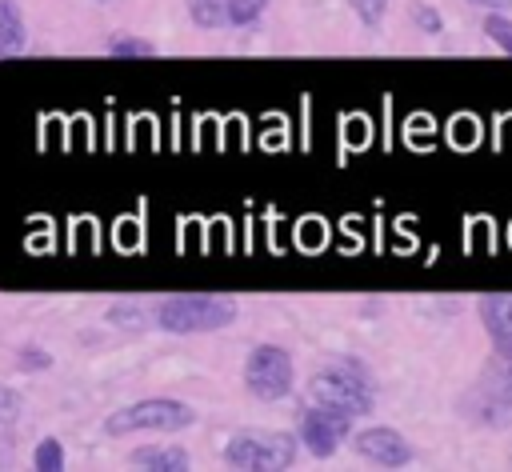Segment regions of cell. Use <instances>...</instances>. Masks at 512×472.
<instances>
[{"label": "cell", "mask_w": 512, "mask_h": 472, "mask_svg": "<svg viewBox=\"0 0 512 472\" xmlns=\"http://www.w3.org/2000/svg\"><path fill=\"white\" fill-rule=\"evenodd\" d=\"M108 320L112 324H120V328H140L144 320H140V304L136 300H116L112 308H108Z\"/></svg>", "instance_id": "19"}, {"label": "cell", "mask_w": 512, "mask_h": 472, "mask_svg": "<svg viewBox=\"0 0 512 472\" xmlns=\"http://www.w3.org/2000/svg\"><path fill=\"white\" fill-rule=\"evenodd\" d=\"M236 312L240 308L232 296H212V292H176V296H160L152 304V320L176 336L220 332L236 320Z\"/></svg>", "instance_id": "3"}, {"label": "cell", "mask_w": 512, "mask_h": 472, "mask_svg": "<svg viewBox=\"0 0 512 472\" xmlns=\"http://www.w3.org/2000/svg\"><path fill=\"white\" fill-rule=\"evenodd\" d=\"M188 16L200 28H220L228 24V0H188Z\"/></svg>", "instance_id": "13"}, {"label": "cell", "mask_w": 512, "mask_h": 472, "mask_svg": "<svg viewBox=\"0 0 512 472\" xmlns=\"http://www.w3.org/2000/svg\"><path fill=\"white\" fill-rule=\"evenodd\" d=\"M96 4H112V0H96Z\"/></svg>", "instance_id": "23"}, {"label": "cell", "mask_w": 512, "mask_h": 472, "mask_svg": "<svg viewBox=\"0 0 512 472\" xmlns=\"http://www.w3.org/2000/svg\"><path fill=\"white\" fill-rule=\"evenodd\" d=\"M308 396L320 404H336L352 416H368L376 408V376L356 356H332V360L312 368Z\"/></svg>", "instance_id": "2"}, {"label": "cell", "mask_w": 512, "mask_h": 472, "mask_svg": "<svg viewBox=\"0 0 512 472\" xmlns=\"http://www.w3.org/2000/svg\"><path fill=\"white\" fill-rule=\"evenodd\" d=\"M352 448L368 460V464H380V468H400L412 460V444L396 432V428H384V424H372V428H360L352 436Z\"/></svg>", "instance_id": "8"}, {"label": "cell", "mask_w": 512, "mask_h": 472, "mask_svg": "<svg viewBox=\"0 0 512 472\" xmlns=\"http://www.w3.org/2000/svg\"><path fill=\"white\" fill-rule=\"evenodd\" d=\"M476 312H480V324H484V332L492 340L512 336V292H488V296H480Z\"/></svg>", "instance_id": "10"}, {"label": "cell", "mask_w": 512, "mask_h": 472, "mask_svg": "<svg viewBox=\"0 0 512 472\" xmlns=\"http://www.w3.org/2000/svg\"><path fill=\"white\" fill-rule=\"evenodd\" d=\"M132 468H152V472H184L192 464V456L180 444H144L128 456Z\"/></svg>", "instance_id": "9"}, {"label": "cell", "mask_w": 512, "mask_h": 472, "mask_svg": "<svg viewBox=\"0 0 512 472\" xmlns=\"http://www.w3.org/2000/svg\"><path fill=\"white\" fill-rule=\"evenodd\" d=\"M352 436V412L336 408V404H320L312 400L300 416V444L312 452V456H332L344 440Z\"/></svg>", "instance_id": "7"}, {"label": "cell", "mask_w": 512, "mask_h": 472, "mask_svg": "<svg viewBox=\"0 0 512 472\" xmlns=\"http://www.w3.org/2000/svg\"><path fill=\"white\" fill-rule=\"evenodd\" d=\"M24 48V12L16 0H0V60Z\"/></svg>", "instance_id": "11"}, {"label": "cell", "mask_w": 512, "mask_h": 472, "mask_svg": "<svg viewBox=\"0 0 512 472\" xmlns=\"http://www.w3.org/2000/svg\"><path fill=\"white\" fill-rule=\"evenodd\" d=\"M352 4V12L368 24V28H376L380 20H384V8H388V0H348Z\"/></svg>", "instance_id": "20"}, {"label": "cell", "mask_w": 512, "mask_h": 472, "mask_svg": "<svg viewBox=\"0 0 512 472\" xmlns=\"http://www.w3.org/2000/svg\"><path fill=\"white\" fill-rule=\"evenodd\" d=\"M32 468L36 472H60L64 468V444L56 436H44L36 440V452H32Z\"/></svg>", "instance_id": "14"}, {"label": "cell", "mask_w": 512, "mask_h": 472, "mask_svg": "<svg viewBox=\"0 0 512 472\" xmlns=\"http://www.w3.org/2000/svg\"><path fill=\"white\" fill-rule=\"evenodd\" d=\"M16 408H20V400H16V392L0 384V424H8V420L16 416Z\"/></svg>", "instance_id": "21"}, {"label": "cell", "mask_w": 512, "mask_h": 472, "mask_svg": "<svg viewBox=\"0 0 512 472\" xmlns=\"http://www.w3.org/2000/svg\"><path fill=\"white\" fill-rule=\"evenodd\" d=\"M244 388L256 400H280L292 392V356L276 344H256L244 360Z\"/></svg>", "instance_id": "6"}, {"label": "cell", "mask_w": 512, "mask_h": 472, "mask_svg": "<svg viewBox=\"0 0 512 472\" xmlns=\"http://www.w3.org/2000/svg\"><path fill=\"white\" fill-rule=\"evenodd\" d=\"M408 16L416 20V28H424L428 36H436L440 28H444V16L432 8V4H420V0H412V8H408Z\"/></svg>", "instance_id": "18"}, {"label": "cell", "mask_w": 512, "mask_h": 472, "mask_svg": "<svg viewBox=\"0 0 512 472\" xmlns=\"http://www.w3.org/2000/svg\"><path fill=\"white\" fill-rule=\"evenodd\" d=\"M196 424V408L172 396H148L136 404H124L104 416L108 436H132V432H180Z\"/></svg>", "instance_id": "4"}, {"label": "cell", "mask_w": 512, "mask_h": 472, "mask_svg": "<svg viewBox=\"0 0 512 472\" xmlns=\"http://www.w3.org/2000/svg\"><path fill=\"white\" fill-rule=\"evenodd\" d=\"M472 4H484V8H500V4H508V0H472Z\"/></svg>", "instance_id": "22"}, {"label": "cell", "mask_w": 512, "mask_h": 472, "mask_svg": "<svg viewBox=\"0 0 512 472\" xmlns=\"http://www.w3.org/2000/svg\"><path fill=\"white\" fill-rule=\"evenodd\" d=\"M268 8V0H228V24H252L260 20V12Z\"/></svg>", "instance_id": "17"}, {"label": "cell", "mask_w": 512, "mask_h": 472, "mask_svg": "<svg viewBox=\"0 0 512 472\" xmlns=\"http://www.w3.org/2000/svg\"><path fill=\"white\" fill-rule=\"evenodd\" d=\"M16 368L20 372H48L52 368V356H48V348L24 344V348H16Z\"/></svg>", "instance_id": "16"}, {"label": "cell", "mask_w": 512, "mask_h": 472, "mask_svg": "<svg viewBox=\"0 0 512 472\" xmlns=\"http://www.w3.org/2000/svg\"><path fill=\"white\" fill-rule=\"evenodd\" d=\"M224 460L232 468H292L296 436L276 432V428H240L224 444Z\"/></svg>", "instance_id": "5"}, {"label": "cell", "mask_w": 512, "mask_h": 472, "mask_svg": "<svg viewBox=\"0 0 512 472\" xmlns=\"http://www.w3.org/2000/svg\"><path fill=\"white\" fill-rule=\"evenodd\" d=\"M484 32H488V40H492L500 52L512 56V20H508L504 12H488V16H484Z\"/></svg>", "instance_id": "15"}, {"label": "cell", "mask_w": 512, "mask_h": 472, "mask_svg": "<svg viewBox=\"0 0 512 472\" xmlns=\"http://www.w3.org/2000/svg\"><path fill=\"white\" fill-rule=\"evenodd\" d=\"M460 416L484 428H500L512 420V336L492 340L488 360L480 364L476 380L456 400Z\"/></svg>", "instance_id": "1"}, {"label": "cell", "mask_w": 512, "mask_h": 472, "mask_svg": "<svg viewBox=\"0 0 512 472\" xmlns=\"http://www.w3.org/2000/svg\"><path fill=\"white\" fill-rule=\"evenodd\" d=\"M108 56H116V60H148V56H156V44L144 40V36H112L108 40Z\"/></svg>", "instance_id": "12"}]
</instances>
